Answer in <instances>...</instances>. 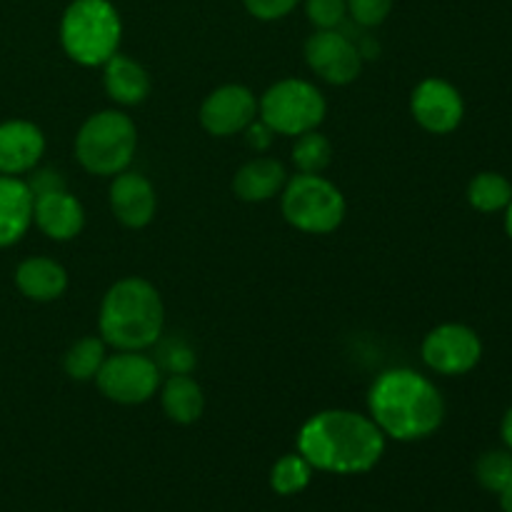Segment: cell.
Returning <instances> with one entry per match:
<instances>
[{
  "label": "cell",
  "mask_w": 512,
  "mask_h": 512,
  "mask_svg": "<svg viewBox=\"0 0 512 512\" xmlns=\"http://www.w3.org/2000/svg\"><path fill=\"white\" fill-rule=\"evenodd\" d=\"M108 358V345L100 335H85L78 338L63 355V370L75 383H90L103 368Z\"/></svg>",
  "instance_id": "21"
},
{
  "label": "cell",
  "mask_w": 512,
  "mask_h": 512,
  "mask_svg": "<svg viewBox=\"0 0 512 512\" xmlns=\"http://www.w3.org/2000/svg\"><path fill=\"white\" fill-rule=\"evenodd\" d=\"M465 198H468L470 208L478 213H505V208L512 203V183L503 173L483 170L468 183Z\"/></svg>",
  "instance_id": "22"
},
{
  "label": "cell",
  "mask_w": 512,
  "mask_h": 512,
  "mask_svg": "<svg viewBox=\"0 0 512 512\" xmlns=\"http://www.w3.org/2000/svg\"><path fill=\"white\" fill-rule=\"evenodd\" d=\"M33 200L25 178L0 175V248H13L33 228Z\"/></svg>",
  "instance_id": "17"
},
{
  "label": "cell",
  "mask_w": 512,
  "mask_h": 512,
  "mask_svg": "<svg viewBox=\"0 0 512 512\" xmlns=\"http://www.w3.org/2000/svg\"><path fill=\"white\" fill-rule=\"evenodd\" d=\"M280 213L290 228L305 235H330L343 225L348 200L323 173H298L280 193Z\"/></svg>",
  "instance_id": "6"
},
{
  "label": "cell",
  "mask_w": 512,
  "mask_h": 512,
  "mask_svg": "<svg viewBox=\"0 0 512 512\" xmlns=\"http://www.w3.org/2000/svg\"><path fill=\"white\" fill-rule=\"evenodd\" d=\"M110 213L123 228L143 230L153 223L158 213V193L155 185L135 170H123L120 175L110 178L108 188Z\"/></svg>",
  "instance_id": "13"
},
{
  "label": "cell",
  "mask_w": 512,
  "mask_h": 512,
  "mask_svg": "<svg viewBox=\"0 0 512 512\" xmlns=\"http://www.w3.org/2000/svg\"><path fill=\"white\" fill-rule=\"evenodd\" d=\"M33 225L55 243H70L85 228V208L68 188L35 195Z\"/></svg>",
  "instance_id": "15"
},
{
  "label": "cell",
  "mask_w": 512,
  "mask_h": 512,
  "mask_svg": "<svg viewBox=\"0 0 512 512\" xmlns=\"http://www.w3.org/2000/svg\"><path fill=\"white\" fill-rule=\"evenodd\" d=\"M313 473V465L303 455L288 453L275 460V465L270 468V488L280 498H293V495H300L303 490H308Z\"/></svg>",
  "instance_id": "23"
},
{
  "label": "cell",
  "mask_w": 512,
  "mask_h": 512,
  "mask_svg": "<svg viewBox=\"0 0 512 512\" xmlns=\"http://www.w3.org/2000/svg\"><path fill=\"white\" fill-rule=\"evenodd\" d=\"M93 383L110 403L143 405L158 395L163 373L145 350H115L113 355L108 353Z\"/></svg>",
  "instance_id": "8"
},
{
  "label": "cell",
  "mask_w": 512,
  "mask_h": 512,
  "mask_svg": "<svg viewBox=\"0 0 512 512\" xmlns=\"http://www.w3.org/2000/svg\"><path fill=\"white\" fill-rule=\"evenodd\" d=\"M28 188L30 193L35 195H45V193H53V190H63L65 188V178L60 170L55 168H35L33 173H28Z\"/></svg>",
  "instance_id": "30"
},
{
  "label": "cell",
  "mask_w": 512,
  "mask_h": 512,
  "mask_svg": "<svg viewBox=\"0 0 512 512\" xmlns=\"http://www.w3.org/2000/svg\"><path fill=\"white\" fill-rule=\"evenodd\" d=\"M500 440H503L505 448L512 450V408L500 420Z\"/></svg>",
  "instance_id": "32"
},
{
  "label": "cell",
  "mask_w": 512,
  "mask_h": 512,
  "mask_svg": "<svg viewBox=\"0 0 512 512\" xmlns=\"http://www.w3.org/2000/svg\"><path fill=\"white\" fill-rule=\"evenodd\" d=\"M80 168L98 178H115L130 170L138 153V125L118 108L98 110L83 120L73 140Z\"/></svg>",
  "instance_id": "5"
},
{
  "label": "cell",
  "mask_w": 512,
  "mask_h": 512,
  "mask_svg": "<svg viewBox=\"0 0 512 512\" xmlns=\"http://www.w3.org/2000/svg\"><path fill=\"white\" fill-rule=\"evenodd\" d=\"M15 288L20 295L33 303H53V300L63 298L68 290V270L58 263V260L48 258V255H33L25 258L23 263L15 268L13 273Z\"/></svg>",
  "instance_id": "18"
},
{
  "label": "cell",
  "mask_w": 512,
  "mask_h": 512,
  "mask_svg": "<svg viewBox=\"0 0 512 512\" xmlns=\"http://www.w3.org/2000/svg\"><path fill=\"white\" fill-rule=\"evenodd\" d=\"M243 5L255 20L273 23V20L288 18V15L298 8L300 0H243Z\"/></svg>",
  "instance_id": "29"
},
{
  "label": "cell",
  "mask_w": 512,
  "mask_h": 512,
  "mask_svg": "<svg viewBox=\"0 0 512 512\" xmlns=\"http://www.w3.org/2000/svg\"><path fill=\"white\" fill-rule=\"evenodd\" d=\"M305 63H308L310 73L320 78L328 85H343L355 83L363 73V55H360L358 43L350 40V35L340 33L338 28L333 30H315L308 40H305Z\"/></svg>",
  "instance_id": "10"
},
{
  "label": "cell",
  "mask_w": 512,
  "mask_h": 512,
  "mask_svg": "<svg viewBox=\"0 0 512 512\" xmlns=\"http://www.w3.org/2000/svg\"><path fill=\"white\" fill-rule=\"evenodd\" d=\"M165 330V303L150 280L128 275L105 290L98 335L113 350H150Z\"/></svg>",
  "instance_id": "3"
},
{
  "label": "cell",
  "mask_w": 512,
  "mask_h": 512,
  "mask_svg": "<svg viewBox=\"0 0 512 512\" xmlns=\"http://www.w3.org/2000/svg\"><path fill=\"white\" fill-rule=\"evenodd\" d=\"M395 0H348V15L360 28H378L393 13Z\"/></svg>",
  "instance_id": "28"
},
{
  "label": "cell",
  "mask_w": 512,
  "mask_h": 512,
  "mask_svg": "<svg viewBox=\"0 0 512 512\" xmlns=\"http://www.w3.org/2000/svg\"><path fill=\"white\" fill-rule=\"evenodd\" d=\"M388 438L373 418L358 410L328 408L310 415L298 430V453L313 470L365 475L383 460Z\"/></svg>",
  "instance_id": "1"
},
{
  "label": "cell",
  "mask_w": 512,
  "mask_h": 512,
  "mask_svg": "<svg viewBox=\"0 0 512 512\" xmlns=\"http://www.w3.org/2000/svg\"><path fill=\"white\" fill-rule=\"evenodd\" d=\"M288 178V170L280 160L258 155L240 165L238 173L233 175V193L243 203H268V200L280 198Z\"/></svg>",
  "instance_id": "16"
},
{
  "label": "cell",
  "mask_w": 512,
  "mask_h": 512,
  "mask_svg": "<svg viewBox=\"0 0 512 512\" xmlns=\"http://www.w3.org/2000/svg\"><path fill=\"white\" fill-rule=\"evenodd\" d=\"M368 415L388 440L420 443L445 423V398L428 375L413 368H390L370 385Z\"/></svg>",
  "instance_id": "2"
},
{
  "label": "cell",
  "mask_w": 512,
  "mask_h": 512,
  "mask_svg": "<svg viewBox=\"0 0 512 512\" xmlns=\"http://www.w3.org/2000/svg\"><path fill=\"white\" fill-rule=\"evenodd\" d=\"M498 500H500V510L512 512V483L505 490H500Z\"/></svg>",
  "instance_id": "33"
},
{
  "label": "cell",
  "mask_w": 512,
  "mask_h": 512,
  "mask_svg": "<svg viewBox=\"0 0 512 512\" xmlns=\"http://www.w3.org/2000/svg\"><path fill=\"white\" fill-rule=\"evenodd\" d=\"M420 358L433 373L458 378L478 368L483 360V340L465 323L435 325L423 338Z\"/></svg>",
  "instance_id": "9"
},
{
  "label": "cell",
  "mask_w": 512,
  "mask_h": 512,
  "mask_svg": "<svg viewBox=\"0 0 512 512\" xmlns=\"http://www.w3.org/2000/svg\"><path fill=\"white\" fill-rule=\"evenodd\" d=\"M410 115L430 135H450L465 118L460 90L445 78H425L410 93Z\"/></svg>",
  "instance_id": "12"
},
{
  "label": "cell",
  "mask_w": 512,
  "mask_h": 512,
  "mask_svg": "<svg viewBox=\"0 0 512 512\" xmlns=\"http://www.w3.org/2000/svg\"><path fill=\"white\" fill-rule=\"evenodd\" d=\"M160 408L175 425H193L205 413V393L193 375H168L158 390Z\"/></svg>",
  "instance_id": "20"
},
{
  "label": "cell",
  "mask_w": 512,
  "mask_h": 512,
  "mask_svg": "<svg viewBox=\"0 0 512 512\" xmlns=\"http://www.w3.org/2000/svg\"><path fill=\"white\" fill-rule=\"evenodd\" d=\"M45 155V133L33 120L13 118L0 123V175L33 173Z\"/></svg>",
  "instance_id": "14"
},
{
  "label": "cell",
  "mask_w": 512,
  "mask_h": 512,
  "mask_svg": "<svg viewBox=\"0 0 512 512\" xmlns=\"http://www.w3.org/2000/svg\"><path fill=\"white\" fill-rule=\"evenodd\" d=\"M328 115L323 90L303 78H283L258 98V118L283 138L318 130Z\"/></svg>",
  "instance_id": "7"
},
{
  "label": "cell",
  "mask_w": 512,
  "mask_h": 512,
  "mask_svg": "<svg viewBox=\"0 0 512 512\" xmlns=\"http://www.w3.org/2000/svg\"><path fill=\"white\" fill-rule=\"evenodd\" d=\"M243 135H245V140H248V145L255 150V153H265V150H268L270 145H273V140H275L273 130H270L268 125H265L260 118H255L253 123L245 128Z\"/></svg>",
  "instance_id": "31"
},
{
  "label": "cell",
  "mask_w": 512,
  "mask_h": 512,
  "mask_svg": "<svg viewBox=\"0 0 512 512\" xmlns=\"http://www.w3.org/2000/svg\"><path fill=\"white\" fill-rule=\"evenodd\" d=\"M305 15L315 30H333L348 18V0H305Z\"/></svg>",
  "instance_id": "27"
},
{
  "label": "cell",
  "mask_w": 512,
  "mask_h": 512,
  "mask_svg": "<svg viewBox=\"0 0 512 512\" xmlns=\"http://www.w3.org/2000/svg\"><path fill=\"white\" fill-rule=\"evenodd\" d=\"M103 88L105 95L113 100L120 108H133L148 100L150 90H153V80L150 73L133 60L130 55L118 53L103 65Z\"/></svg>",
  "instance_id": "19"
},
{
  "label": "cell",
  "mask_w": 512,
  "mask_h": 512,
  "mask_svg": "<svg viewBox=\"0 0 512 512\" xmlns=\"http://www.w3.org/2000/svg\"><path fill=\"white\" fill-rule=\"evenodd\" d=\"M153 348H158L155 363L165 375H190L198 365V355L183 338H160Z\"/></svg>",
  "instance_id": "26"
},
{
  "label": "cell",
  "mask_w": 512,
  "mask_h": 512,
  "mask_svg": "<svg viewBox=\"0 0 512 512\" xmlns=\"http://www.w3.org/2000/svg\"><path fill=\"white\" fill-rule=\"evenodd\" d=\"M255 118H258V95L240 83H225L210 90L198 110L200 128L213 138L243 135Z\"/></svg>",
  "instance_id": "11"
},
{
  "label": "cell",
  "mask_w": 512,
  "mask_h": 512,
  "mask_svg": "<svg viewBox=\"0 0 512 512\" xmlns=\"http://www.w3.org/2000/svg\"><path fill=\"white\" fill-rule=\"evenodd\" d=\"M505 233H508V238L512 240V203L505 208Z\"/></svg>",
  "instance_id": "34"
},
{
  "label": "cell",
  "mask_w": 512,
  "mask_h": 512,
  "mask_svg": "<svg viewBox=\"0 0 512 512\" xmlns=\"http://www.w3.org/2000/svg\"><path fill=\"white\" fill-rule=\"evenodd\" d=\"M63 53L80 68H103L120 50L123 20L110 0H70L60 15Z\"/></svg>",
  "instance_id": "4"
},
{
  "label": "cell",
  "mask_w": 512,
  "mask_h": 512,
  "mask_svg": "<svg viewBox=\"0 0 512 512\" xmlns=\"http://www.w3.org/2000/svg\"><path fill=\"white\" fill-rule=\"evenodd\" d=\"M290 160L298 173H325L333 163V143L320 130H310L295 138Z\"/></svg>",
  "instance_id": "24"
},
{
  "label": "cell",
  "mask_w": 512,
  "mask_h": 512,
  "mask_svg": "<svg viewBox=\"0 0 512 512\" xmlns=\"http://www.w3.org/2000/svg\"><path fill=\"white\" fill-rule=\"evenodd\" d=\"M475 478H478L480 488L488 493L498 495L512 483V450H488L475 463Z\"/></svg>",
  "instance_id": "25"
}]
</instances>
